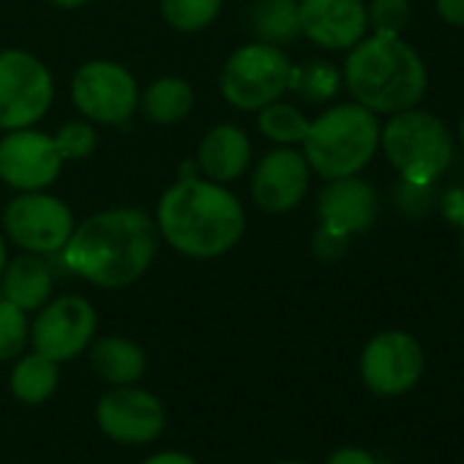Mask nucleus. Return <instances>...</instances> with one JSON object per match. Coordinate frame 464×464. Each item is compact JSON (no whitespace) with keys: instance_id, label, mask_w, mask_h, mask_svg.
Segmentation results:
<instances>
[{"instance_id":"obj_12","label":"nucleus","mask_w":464,"mask_h":464,"mask_svg":"<svg viewBox=\"0 0 464 464\" xmlns=\"http://www.w3.org/2000/svg\"><path fill=\"white\" fill-rule=\"evenodd\" d=\"M63 164L53 134L36 126L0 137V180L14 191H47L61 178Z\"/></svg>"},{"instance_id":"obj_10","label":"nucleus","mask_w":464,"mask_h":464,"mask_svg":"<svg viewBox=\"0 0 464 464\" xmlns=\"http://www.w3.org/2000/svg\"><path fill=\"white\" fill-rule=\"evenodd\" d=\"M96 309L82 295H61L47 301L31 325V344L36 353L53 358L55 363L72 361L85 353L96 336Z\"/></svg>"},{"instance_id":"obj_8","label":"nucleus","mask_w":464,"mask_h":464,"mask_svg":"<svg viewBox=\"0 0 464 464\" xmlns=\"http://www.w3.org/2000/svg\"><path fill=\"white\" fill-rule=\"evenodd\" d=\"M55 102L50 69L25 50L0 53V131L36 126Z\"/></svg>"},{"instance_id":"obj_4","label":"nucleus","mask_w":464,"mask_h":464,"mask_svg":"<svg viewBox=\"0 0 464 464\" xmlns=\"http://www.w3.org/2000/svg\"><path fill=\"white\" fill-rule=\"evenodd\" d=\"M304 156L325 180L358 175L380 148L377 115L361 104H336L320 118L309 121L304 137Z\"/></svg>"},{"instance_id":"obj_9","label":"nucleus","mask_w":464,"mask_h":464,"mask_svg":"<svg viewBox=\"0 0 464 464\" xmlns=\"http://www.w3.org/2000/svg\"><path fill=\"white\" fill-rule=\"evenodd\" d=\"M72 102L85 121L121 126L137 112L140 85L123 63L99 58L77 69L72 80Z\"/></svg>"},{"instance_id":"obj_2","label":"nucleus","mask_w":464,"mask_h":464,"mask_svg":"<svg viewBox=\"0 0 464 464\" xmlns=\"http://www.w3.org/2000/svg\"><path fill=\"white\" fill-rule=\"evenodd\" d=\"M159 238L183 257L216 260L236 249L246 232L244 202L224 183L191 175L175 180L156 208Z\"/></svg>"},{"instance_id":"obj_17","label":"nucleus","mask_w":464,"mask_h":464,"mask_svg":"<svg viewBox=\"0 0 464 464\" xmlns=\"http://www.w3.org/2000/svg\"><path fill=\"white\" fill-rule=\"evenodd\" d=\"M252 164V140L236 123L210 126L197 145V169L216 183H236Z\"/></svg>"},{"instance_id":"obj_30","label":"nucleus","mask_w":464,"mask_h":464,"mask_svg":"<svg viewBox=\"0 0 464 464\" xmlns=\"http://www.w3.org/2000/svg\"><path fill=\"white\" fill-rule=\"evenodd\" d=\"M325 464H377L374 453H369L366 448H358V445H342L336 448Z\"/></svg>"},{"instance_id":"obj_32","label":"nucleus","mask_w":464,"mask_h":464,"mask_svg":"<svg viewBox=\"0 0 464 464\" xmlns=\"http://www.w3.org/2000/svg\"><path fill=\"white\" fill-rule=\"evenodd\" d=\"M142 464H199L194 456L183 453V450H164V453H156L150 459H145Z\"/></svg>"},{"instance_id":"obj_7","label":"nucleus","mask_w":464,"mask_h":464,"mask_svg":"<svg viewBox=\"0 0 464 464\" xmlns=\"http://www.w3.org/2000/svg\"><path fill=\"white\" fill-rule=\"evenodd\" d=\"M77 221L72 208L50 191H17L4 208V236L28 255H61Z\"/></svg>"},{"instance_id":"obj_22","label":"nucleus","mask_w":464,"mask_h":464,"mask_svg":"<svg viewBox=\"0 0 464 464\" xmlns=\"http://www.w3.org/2000/svg\"><path fill=\"white\" fill-rule=\"evenodd\" d=\"M58 382H61L58 363L36 350L31 355H23L14 363L12 377H9V388H12L14 399H20L23 404L47 401L58 391Z\"/></svg>"},{"instance_id":"obj_29","label":"nucleus","mask_w":464,"mask_h":464,"mask_svg":"<svg viewBox=\"0 0 464 464\" xmlns=\"http://www.w3.org/2000/svg\"><path fill=\"white\" fill-rule=\"evenodd\" d=\"M314 252L320 260H339L347 252V236H339L334 229L320 227L314 236Z\"/></svg>"},{"instance_id":"obj_24","label":"nucleus","mask_w":464,"mask_h":464,"mask_svg":"<svg viewBox=\"0 0 464 464\" xmlns=\"http://www.w3.org/2000/svg\"><path fill=\"white\" fill-rule=\"evenodd\" d=\"M342 88V72L325 61H306L301 66L290 69V88L293 93H298L304 102L312 104H323L328 99H334Z\"/></svg>"},{"instance_id":"obj_26","label":"nucleus","mask_w":464,"mask_h":464,"mask_svg":"<svg viewBox=\"0 0 464 464\" xmlns=\"http://www.w3.org/2000/svg\"><path fill=\"white\" fill-rule=\"evenodd\" d=\"M31 336V323L23 309L0 298V363L17 358Z\"/></svg>"},{"instance_id":"obj_18","label":"nucleus","mask_w":464,"mask_h":464,"mask_svg":"<svg viewBox=\"0 0 464 464\" xmlns=\"http://www.w3.org/2000/svg\"><path fill=\"white\" fill-rule=\"evenodd\" d=\"M53 268L42 255H20L17 260L6 263L4 274H0V290L9 304L17 309L39 312L53 298Z\"/></svg>"},{"instance_id":"obj_25","label":"nucleus","mask_w":464,"mask_h":464,"mask_svg":"<svg viewBox=\"0 0 464 464\" xmlns=\"http://www.w3.org/2000/svg\"><path fill=\"white\" fill-rule=\"evenodd\" d=\"M224 0H161V20L178 34H199L216 23Z\"/></svg>"},{"instance_id":"obj_37","label":"nucleus","mask_w":464,"mask_h":464,"mask_svg":"<svg viewBox=\"0 0 464 464\" xmlns=\"http://www.w3.org/2000/svg\"><path fill=\"white\" fill-rule=\"evenodd\" d=\"M461 255H464V241H461Z\"/></svg>"},{"instance_id":"obj_31","label":"nucleus","mask_w":464,"mask_h":464,"mask_svg":"<svg viewBox=\"0 0 464 464\" xmlns=\"http://www.w3.org/2000/svg\"><path fill=\"white\" fill-rule=\"evenodd\" d=\"M437 12L448 25L464 28V0H437Z\"/></svg>"},{"instance_id":"obj_33","label":"nucleus","mask_w":464,"mask_h":464,"mask_svg":"<svg viewBox=\"0 0 464 464\" xmlns=\"http://www.w3.org/2000/svg\"><path fill=\"white\" fill-rule=\"evenodd\" d=\"M9 263V249H6V236H4V229H0V274H4Z\"/></svg>"},{"instance_id":"obj_13","label":"nucleus","mask_w":464,"mask_h":464,"mask_svg":"<svg viewBox=\"0 0 464 464\" xmlns=\"http://www.w3.org/2000/svg\"><path fill=\"white\" fill-rule=\"evenodd\" d=\"M99 429L123 445H148L164 429L161 401L137 385H112L96 404Z\"/></svg>"},{"instance_id":"obj_28","label":"nucleus","mask_w":464,"mask_h":464,"mask_svg":"<svg viewBox=\"0 0 464 464\" xmlns=\"http://www.w3.org/2000/svg\"><path fill=\"white\" fill-rule=\"evenodd\" d=\"M366 20L374 34L399 36L410 23V0H372L366 6Z\"/></svg>"},{"instance_id":"obj_14","label":"nucleus","mask_w":464,"mask_h":464,"mask_svg":"<svg viewBox=\"0 0 464 464\" xmlns=\"http://www.w3.org/2000/svg\"><path fill=\"white\" fill-rule=\"evenodd\" d=\"M312 167L293 145H279L260 159L252 175V199L266 213H287L298 208L309 191Z\"/></svg>"},{"instance_id":"obj_20","label":"nucleus","mask_w":464,"mask_h":464,"mask_svg":"<svg viewBox=\"0 0 464 464\" xmlns=\"http://www.w3.org/2000/svg\"><path fill=\"white\" fill-rule=\"evenodd\" d=\"M142 115L156 126H175L194 110V88L183 77H159L140 91Z\"/></svg>"},{"instance_id":"obj_34","label":"nucleus","mask_w":464,"mask_h":464,"mask_svg":"<svg viewBox=\"0 0 464 464\" xmlns=\"http://www.w3.org/2000/svg\"><path fill=\"white\" fill-rule=\"evenodd\" d=\"M53 6H58V9H80V6H85L88 0H50Z\"/></svg>"},{"instance_id":"obj_27","label":"nucleus","mask_w":464,"mask_h":464,"mask_svg":"<svg viewBox=\"0 0 464 464\" xmlns=\"http://www.w3.org/2000/svg\"><path fill=\"white\" fill-rule=\"evenodd\" d=\"M53 140L58 145V153L63 156V161H82L99 145V134L91 121H69L53 134Z\"/></svg>"},{"instance_id":"obj_23","label":"nucleus","mask_w":464,"mask_h":464,"mask_svg":"<svg viewBox=\"0 0 464 464\" xmlns=\"http://www.w3.org/2000/svg\"><path fill=\"white\" fill-rule=\"evenodd\" d=\"M257 129L266 140L276 145H298L309 131V118L287 102H271L257 110Z\"/></svg>"},{"instance_id":"obj_16","label":"nucleus","mask_w":464,"mask_h":464,"mask_svg":"<svg viewBox=\"0 0 464 464\" xmlns=\"http://www.w3.org/2000/svg\"><path fill=\"white\" fill-rule=\"evenodd\" d=\"M380 199L372 183L347 175L328 180V186L317 197L320 227L334 229L339 236H358L377 221Z\"/></svg>"},{"instance_id":"obj_6","label":"nucleus","mask_w":464,"mask_h":464,"mask_svg":"<svg viewBox=\"0 0 464 464\" xmlns=\"http://www.w3.org/2000/svg\"><path fill=\"white\" fill-rule=\"evenodd\" d=\"M290 69L293 61L282 47L252 42L238 47L224 61L218 74V91L229 107L241 112H257L287 93Z\"/></svg>"},{"instance_id":"obj_3","label":"nucleus","mask_w":464,"mask_h":464,"mask_svg":"<svg viewBox=\"0 0 464 464\" xmlns=\"http://www.w3.org/2000/svg\"><path fill=\"white\" fill-rule=\"evenodd\" d=\"M342 80L355 104L372 112H401L418 104L426 91V69L420 55L399 36H363L347 50Z\"/></svg>"},{"instance_id":"obj_35","label":"nucleus","mask_w":464,"mask_h":464,"mask_svg":"<svg viewBox=\"0 0 464 464\" xmlns=\"http://www.w3.org/2000/svg\"><path fill=\"white\" fill-rule=\"evenodd\" d=\"M279 464H306V461H279Z\"/></svg>"},{"instance_id":"obj_1","label":"nucleus","mask_w":464,"mask_h":464,"mask_svg":"<svg viewBox=\"0 0 464 464\" xmlns=\"http://www.w3.org/2000/svg\"><path fill=\"white\" fill-rule=\"evenodd\" d=\"M159 229L150 213L142 208H107L72 232L61 249L63 266L104 290H123L145 276L159 252Z\"/></svg>"},{"instance_id":"obj_5","label":"nucleus","mask_w":464,"mask_h":464,"mask_svg":"<svg viewBox=\"0 0 464 464\" xmlns=\"http://www.w3.org/2000/svg\"><path fill=\"white\" fill-rule=\"evenodd\" d=\"M380 145L399 175L415 186H429L453 159V140L442 121L412 107L393 112L380 129Z\"/></svg>"},{"instance_id":"obj_19","label":"nucleus","mask_w":464,"mask_h":464,"mask_svg":"<svg viewBox=\"0 0 464 464\" xmlns=\"http://www.w3.org/2000/svg\"><path fill=\"white\" fill-rule=\"evenodd\" d=\"M91 366L110 385H134L145 374L148 358L137 342L126 336H104L91 347Z\"/></svg>"},{"instance_id":"obj_36","label":"nucleus","mask_w":464,"mask_h":464,"mask_svg":"<svg viewBox=\"0 0 464 464\" xmlns=\"http://www.w3.org/2000/svg\"><path fill=\"white\" fill-rule=\"evenodd\" d=\"M461 142H464V123H461Z\"/></svg>"},{"instance_id":"obj_21","label":"nucleus","mask_w":464,"mask_h":464,"mask_svg":"<svg viewBox=\"0 0 464 464\" xmlns=\"http://www.w3.org/2000/svg\"><path fill=\"white\" fill-rule=\"evenodd\" d=\"M249 28L257 42L285 47L301 36L298 0H255L249 9Z\"/></svg>"},{"instance_id":"obj_11","label":"nucleus","mask_w":464,"mask_h":464,"mask_svg":"<svg viewBox=\"0 0 464 464\" xmlns=\"http://www.w3.org/2000/svg\"><path fill=\"white\" fill-rule=\"evenodd\" d=\"M420 374L423 350L407 331H382L361 353V380L377 396H401L418 385Z\"/></svg>"},{"instance_id":"obj_15","label":"nucleus","mask_w":464,"mask_h":464,"mask_svg":"<svg viewBox=\"0 0 464 464\" xmlns=\"http://www.w3.org/2000/svg\"><path fill=\"white\" fill-rule=\"evenodd\" d=\"M301 36L334 53L353 50L369 31L363 0H298Z\"/></svg>"}]
</instances>
